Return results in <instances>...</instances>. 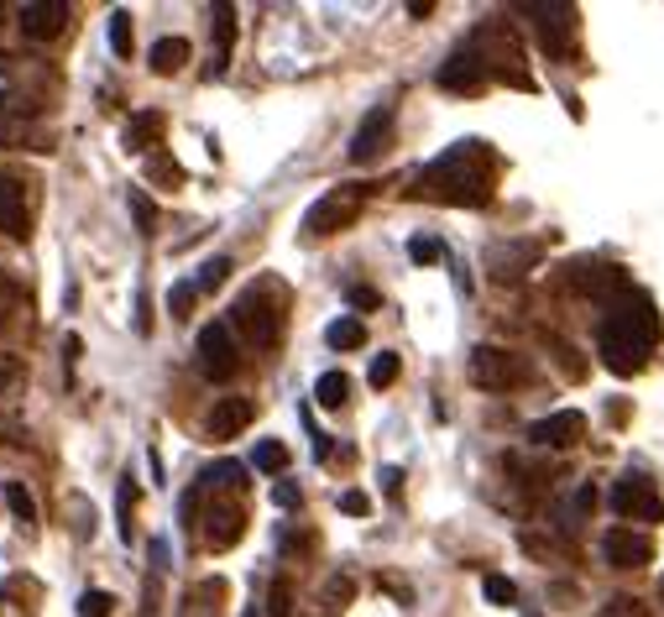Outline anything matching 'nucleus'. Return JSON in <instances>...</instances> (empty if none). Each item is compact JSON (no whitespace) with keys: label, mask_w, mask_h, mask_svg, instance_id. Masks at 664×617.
Returning a JSON list of instances; mask_svg holds the SVG:
<instances>
[{"label":"nucleus","mask_w":664,"mask_h":617,"mask_svg":"<svg viewBox=\"0 0 664 617\" xmlns=\"http://www.w3.org/2000/svg\"><path fill=\"white\" fill-rule=\"evenodd\" d=\"M660 346V314H654V304L649 294H628L607 304V314L597 324V350H602V367L617 377H634L643 372V361H649V350Z\"/></svg>","instance_id":"nucleus-1"},{"label":"nucleus","mask_w":664,"mask_h":617,"mask_svg":"<svg viewBox=\"0 0 664 617\" xmlns=\"http://www.w3.org/2000/svg\"><path fill=\"white\" fill-rule=\"evenodd\" d=\"M492 178H497V158L487 152V141H455L451 152H440L419 173V194L445 205H487Z\"/></svg>","instance_id":"nucleus-2"},{"label":"nucleus","mask_w":664,"mask_h":617,"mask_svg":"<svg viewBox=\"0 0 664 617\" xmlns=\"http://www.w3.org/2000/svg\"><path fill=\"white\" fill-rule=\"evenodd\" d=\"M267 294H278V283H272V277L251 283V288L236 298V309H231L236 330L251 341V346H272V341L283 335V309H278V304H267Z\"/></svg>","instance_id":"nucleus-3"},{"label":"nucleus","mask_w":664,"mask_h":617,"mask_svg":"<svg viewBox=\"0 0 664 617\" xmlns=\"http://www.w3.org/2000/svg\"><path fill=\"white\" fill-rule=\"evenodd\" d=\"M367 194H372L367 184H341V188H330L324 199H315V205H309V215H304V231H309V236H335V231H346L351 220L361 215Z\"/></svg>","instance_id":"nucleus-4"},{"label":"nucleus","mask_w":664,"mask_h":617,"mask_svg":"<svg viewBox=\"0 0 664 617\" xmlns=\"http://www.w3.org/2000/svg\"><path fill=\"white\" fill-rule=\"evenodd\" d=\"M194 361H199V372L210 377V382H231L241 367L236 356V330L225 320H214L199 330V341H194Z\"/></svg>","instance_id":"nucleus-5"},{"label":"nucleus","mask_w":664,"mask_h":617,"mask_svg":"<svg viewBox=\"0 0 664 617\" xmlns=\"http://www.w3.org/2000/svg\"><path fill=\"white\" fill-rule=\"evenodd\" d=\"M529 377V361L518 350H503V346H477L471 350V382L487 387V393H507L513 382Z\"/></svg>","instance_id":"nucleus-6"},{"label":"nucleus","mask_w":664,"mask_h":617,"mask_svg":"<svg viewBox=\"0 0 664 617\" xmlns=\"http://www.w3.org/2000/svg\"><path fill=\"white\" fill-rule=\"evenodd\" d=\"M533 27H539V48L560 63H570L576 53V5H529Z\"/></svg>","instance_id":"nucleus-7"},{"label":"nucleus","mask_w":664,"mask_h":617,"mask_svg":"<svg viewBox=\"0 0 664 617\" xmlns=\"http://www.w3.org/2000/svg\"><path fill=\"white\" fill-rule=\"evenodd\" d=\"M612 508L617 518H638V523H664V497L654 492L649 477H623L612 486Z\"/></svg>","instance_id":"nucleus-8"},{"label":"nucleus","mask_w":664,"mask_h":617,"mask_svg":"<svg viewBox=\"0 0 664 617\" xmlns=\"http://www.w3.org/2000/svg\"><path fill=\"white\" fill-rule=\"evenodd\" d=\"M570 277H576V294L597 298V304H617V298L628 294V277L612 268V262H576Z\"/></svg>","instance_id":"nucleus-9"},{"label":"nucleus","mask_w":664,"mask_h":617,"mask_svg":"<svg viewBox=\"0 0 664 617\" xmlns=\"http://www.w3.org/2000/svg\"><path fill=\"white\" fill-rule=\"evenodd\" d=\"M388 136H393V106H372L361 115V126L351 136V162H372L388 152Z\"/></svg>","instance_id":"nucleus-10"},{"label":"nucleus","mask_w":664,"mask_h":617,"mask_svg":"<svg viewBox=\"0 0 664 617\" xmlns=\"http://www.w3.org/2000/svg\"><path fill=\"white\" fill-rule=\"evenodd\" d=\"M69 0H27L22 11H16V22H22V32H27L32 42H53L58 32L69 27Z\"/></svg>","instance_id":"nucleus-11"},{"label":"nucleus","mask_w":664,"mask_h":617,"mask_svg":"<svg viewBox=\"0 0 664 617\" xmlns=\"http://www.w3.org/2000/svg\"><path fill=\"white\" fill-rule=\"evenodd\" d=\"M602 560L617 565V570H638V565L654 560V539L634 534V529H607L602 534Z\"/></svg>","instance_id":"nucleus-12"},{"label":"nucleus","mask_w":664,"mask_h":617,"mask_svg":"<svg viewBox=\"0 0 664 617\" xmlns=\"http://www.w3.org/2000/svg\"><path fill=\"white\" fill-rule=\"evenodd\" d=\"M481 84H487V58H481L477 48H460V53H451L445 63H440V89L471 95V89H481Z\"/></svg>","instance_id":"nucleus-13"},{"label":"nucleus","mask_w":664,"mask_h":617,"mask_svg":"<svg viewBox=\"0 0 664 617\" xmlns=\"http://www.w3.org/2000/svg\"><path fill=\"white\" fill-rule=\"evenodd\" d=\"M0 231L11 236V242H27L32 225H27V184L22 178H11V173H0Z\"/></svg>","instance_id":"nucleus-14"},{"label":"nucleus","mask_w":664,"mask_h":617,"mask_svg":"<svg viewBox=\"0 0 664 617\" xmlns=\"http://www.w3.org/2000/svg\"><path fill=\"white\" fill-rule=\"evenodd\" d=\"M581 434H586V414H581V408H560V414H550V419L529 424V440H533V445H555V451L576 445Z\"/></svg>","instance_id":"nucleus-15"},{"label":"nucleus","mask_w":664,"mask_h":617,"mask_svg":"<svg viewBox=\"0 0 664 617\" xmlns=\"http://www.w3.org/2000/svg\"><path fill=\"white\" fill-rule=\"evenodd\" d=\"M251 419H257V403L251 398H220L210 408V419H205V434H210V440H236Z\"/></svg>","instance_id":"nucleus-16"},{"label":"nucleus","mask_w":664,"mask_h":617,"mask_svg":"<svg viewBox=\"0 0 664 617\" xmlns=\"http://www.w3.org/2000/svg\"><path fill=\"white\" fill-rule=\"evenodd\" d=\"M241 534H246V518H241V508H214L210 513V529H205V539H210L214 550H231Z\"/></svg>","instance_id":"nucleus-17"},{"label":"nucleus","mask_w":664,"mask_h":617,"mask_svg":"<svg viewBox=\"0 0 664 617\" xmlns=\"http://www.w3.org/2000/svg\"><path fill=\"white\" fill-rule=\"evenodd\" d=\"M231 42H236V11H231V5H214V63H210V74L225 69Z\"/></svg>","instance_id":"nucleus-18"},{"label":"nucleus","mask_w":664,"mask_h":617,"mask_svg":"<svg viewBox=\"0 0 664 617\" xmlns=\"http://www.w3.org/2000/svg\"><path fill=\"white\" fill-rule=\"evenodd\" d=\"M184 58H188V42L184 37H162V42H152V74H179L184 69Z\"/></svg>","instance_id":"nucleus-19"},{"label":"nucleus","mask_w":664,"mask_h":617,"mask_svg":"<svg viewBox=\"0 0 664 617\" xmlns=\"http://www.w3.org/2000/svg\"><path fill=\"white\" fill-rule=\"evenodd\" d=\"M324 341H330V350H361L367 346V324L361 320H335L330 330H324Z\"/></svg>","instance_id":"nucleus-20"},{"label":"nucleus","mask_w":664,"mask_h":617,"mask_svg":"<svg viewBox=\"0 0 664 617\" xmlns=\"http://www.w3.org/2000/svg\"><path fill=\"white\" fill-rule=\"evenodd\" d=\"M158 132H162V115H158V110H142V115H132V126H126V147H132V152H142V147H147Z\"/></svg>","instance_id":"nucleus-21"},{"label":"nucleus","mask_w":664,"mask_h":617,"mask_svg":"<svg viewBox=\"0 0 664 617\" xmlns=\"http://www.w3.org/2000/svg\"><path fill=\"white\" fill-rule=\"evenodd\" d=\"M346 393H351V382H346V372H324L315 382V398H319V408H341L346 403Z\"/></svg>","instance_id":"nucleus-22"},{"label":"nucleus","mask_w":664,"mask_h":617,"mask_svg":"<svg viewBox=\"0 0 664 617\" xmlns=\"http://www.w3.org/2000/svg\"><path fill=\"white\" fill-rule=\"evenodd\" d=\"M251 466H257V471H272V477H278V471L288 466V445H278V440H262V445L251 451Z\"/></svg>","instance_id":"nucleus-23"},{"label":"nucleus","mask_w":664,"mask_h":617,"mask_svg":"<svg viewBox=\"0 0 664 617\" xmlns=\"http://www.w3.org/2000/svg\"><path fill=\"white\" fill-rule=\"evenodd\" d=\"M132 508H136V482L126 477L121 492H115V534L121 539H132Z\"/></svg>","instance_id":"nucleus-24"},{"label":"nucleus","mask_w":664,"mask_h":617,"mask_svg":"<svg viewBox=\"0 0 664 617\" xmlns=\"http://www.w3.org/2000/svg\"><path fill=\"white\" fill-rule=\"evenodd\" d=\"M0 497H5V508L16 513L22 523H32V518H37V503H32L27 482H5V492H0Z\"/></svg>","instance_id":"nucleus-25"},{"label":"nucleus","mask_w":664,"mask_h":617,"mask_svg":"<svg viewBox=\"0 0 664 617\" xmlns=\"http://www.w3.org/2000/svg\"><path fill=\"white\" fill-rule=\"evenodd\" d=\"M110 48L115 58H132V11H110Z\"/></svg>","instance_id":"nucleus-26"},{"label":"nucleus","mask_w":664,"mask_h":617,"mask_svg":"<svg viewBox=\"0 0 664 617\" xmlns=\"http://www.w3.org/2000/svg\"><path fill=\"white\" fill-rule=\"evenodd\" d=\"M126 205H132L136 231H142V236H152V231H158V210H152V199H147L142 188H132V199H126Z\"/></svg>","instance_id":"nucleus-27"},{"label":"nucleus","mask_w":664,"mask_h":617,"mask_svg":"<svg viewBox=\"0 0 664 617\" xmlns=\"http://www.w3.org/2000/svg\"><path fill=\"white\" fill-rule=\"evenodd\" d=\"M231 268H236L231 257H210V262H205V272L194 277V283H199V294H210V288H220V283L231 277Z\"/></svg>","instance_id":"nucleus-28"},{"label":"nucleus","mask_w":664,"mask_h":617,"mask_svg":"<svg viewBox=\"0 0 664 617\" xmlns=\"http://www.w3.org/2000/svg\"><path fill=\"white\" fill-rule=\"evenodd\" d=\"M115 613V596L110 591H100V587H89L79 596V617H110Z\"/></svg>","instance_id":"nucleus-29"},{"label":"nucleus","mask_w":664,"mask_h":617,"mask_svg":"<svg viewBox=\"0 0 664 617\" xmlns=\"http://www.w3.org/2000/svg\"><path fill=\"white\" fill-rule=\"evenodd\" d=\"M398 356H393V350H382V356H372V372H367V382H372V387H388V382H398Z\"/></svg>","instance_id":"nucleus-30"},{"label":"nucleus","mask_w":664,"mask_h":617,"mask_svg":"<svg viewBox=\"0 0 664 617\" xmlns=\"http://www.w3.org/2000/svg\"><path fill=\"white\" fill-rule=\"evenodd\" d=\"M408 257H414L419 268H429V262L445 257V246H440V236H414V242H408Z\"/></svg>","instance_id":"nucleus-31"},{"label":"nucleus","mask_w":664,"mask_h":617,"mask_svg":"<svg viewBox=\"0 0 664 617\" xmlns=\"http://www.w3.org/2000/svg\"><path fill=\"white\" fill-rule=\"evenodd\" d=\"M481 591H487V602H497V607H513V602H518V587H513L507 576H487Z\"/></svg>","instance_id":"nucleus-32"},{"label":"nucleus","mask_w":664,"mask_h":617,"mask_svg":"<svg viewBox=\"0 0 664 617\" xmlns=\"http://www.w3.org/2000/svg\"><path fill=\"white\" fill-rule=\"evenodd\" d=\"M246 477H241V466L236 460H214L210 471H205V486H241Z\"/></svg>","instance_id":"nucleus-33"},{"label":"nucleus","mask_w":664,"mask_h":617,"mask_svg":"<svg viewBox=\"0 0 664 617\" xmlns=\"http://www.w3.org/2000/svg\"><path fill=\"white\" fill-rule=\"evenodd\" d=\"M147 178H162V184H184V168H179L173 158H162V152H158V158L147 162Z\"/></svg>","instance_id":"nucleus-34"},{"label":"nucleus","mask_w":664,"mask_h":617,"mask_svg":"<svg viewBox=\"0 0 664 617\" xmlns=\"http://www.w3.org/2000/svg\"><path fill=\"white\" fill-rule=\"evenodd\" d=\"M194 298H199V283H173V294H168V309H173V314L184 320V314H188V304H194Z\"/></svg>","instance_id":"nucleus-35"},{"label":"nucleus","mask_w":664,"mask_h":617,"mask_svg":"<svg viewBox=\"0 0 664 617\" xmlns=\"http://www.w3.org/2000/svg\"><path fill=\"white\" fill-rule=\"evenodd\" d=\"M267 613H272V617H293V602H288V581H272V591H267Z\"/></svg>","instance_id":"nucleus-36"},{"label":"nucleus","mask_w":664,"mask_h":617,"mask_svg":"<svg viewBox=\"0 0 664 617\" xmlns=\"http://www.w3.org/2000/svg\"><path fill=\"white\" fill-rule=\"evenodd\" d=\"M341 513H351V518H367V513H372V497H367V492H341Z\"/></svg>","instance_id":"nucleus-37"},{"label":"nucleus","mask_w":664,"mask_h":617,"mask_svg":"<svg viewBox=\"0 0 664 617\" xmlns=\"http://www.w3.org/2000/svg\"><path fill=\"white\" fill-rule=\"evenodd\" d=\"M16 382H22V367H16L11 356H0V393H11Z\"/></svg>","instance_id":"nucleus-38"},{"label":"nucleus","mask_w":664,"mask_h":617,"mask_svg":"<svg viewBox=\"0 0 664 617\" xmlns=\"http://www.w3.org/2000/svg\"><path fill=\"white\" fill-rule=\"evenodd\" d=\"M346 298H351V304H356V309H377V304H382V298H377L372 288H351Z\"/></svg>","instance_id":"nucleus-39"},{"label":"nucleus","mask_w":664,"mask_h":617,"mask_svg":"<svg viewBox=\"0 0 664 617\" xmlns=\"http://www.w3.org/2000/svg\"><path fill=\"white\" fill-rule=\"evenodd\" d=\"M272 503H278V508H298V486H278V492H272Z\"/></svg>","instance_id":"nucleus-40"},{"label":"nucleus","mask_w":664,"mask_h":617,"mask_svg":"<svg viewBox=\"0 0 664 617\" xmlns=\"http://www.w3.org/2000/svg\"><path fill=\"white\" fill-rule=\"evenodd\" d=\"M79 335H69V341H63V367H69V372H74V361H79Z\"/></svg>","instance_id":"nucleus-41"},{"label":"nucleus","mask_w":664,"mask_h":617,"mask_svg":"<svg viewBox=\"0 0 664 617\" xmlns=\"http://www.w3.org/2000/svg\"><path fill=\"white\" fill-rule=\"evenodd\" d=\"M398 482H403V471L398 466H388V471H382V486H388V492H398Z\"/></svg>","instance_id":"nucleus-42"},{"label":"nucleus","mask_w":664,"mask_h":617,"mask_svg":"<svg viewBox=\"0 0 664 617\" xmlns=\"http://www.w3.org/2000/svg\"><path fill=\"white\" fill-rule=\"evenodd\" d=\"M241 617H257V607H246V613H241Z\"/></svg>","instance_id":"nucleus-43"},{"label":"nucleus","mask_w":664,"mask_h":617,"mask_svg":"<svg viewBox=\"0 0 664 617\" xmlns=\"http://www.w3.org/2000/svg\"><path fill=\"white\" fill-rule=\"evenodd\" d=\"M660 596H664V587H660Z\"/></svg>","instance_id":"nucleus-44"}]
</instances>
